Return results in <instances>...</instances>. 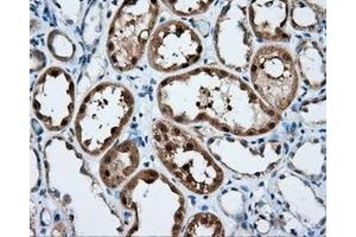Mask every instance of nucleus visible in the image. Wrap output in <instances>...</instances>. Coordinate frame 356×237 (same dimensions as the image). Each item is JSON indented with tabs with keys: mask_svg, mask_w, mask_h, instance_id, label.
<instances>
[{
	"mask_svg": "<svg viewBox=\"0 0 356 237\" xmlns=\"http://www.w3.org/2000/svg\"><path fill=\"white\" fill-rule=\"evenodd\" d=\"M157 99L170 121L209 122L239 137L265 134L282 119L241 79L220 69L199 68L168 77L158 87Z\"/></svg>",
	"mask_w": 356,
	"mask_h": 237,
	"instance_id": "1",
	"label": "nucleus"
},
{
	"mask_svg": "<svg viewBox=\"0 0 356 237\" xmlns=\"http://www.w3.org/2000/svg\"><path fill=\"white\" fill-rule=\"evenodd\" d=\"M152 142L166 170L186 189L197 195H211L222 184V169L194 138L172 121L154 122Z\"/></svg>",
	"mask_w": 356,
	"mask_h": 237,
	"instance_id": "2",
	"label": "nucleus"
},
{
	"mask_svg": "<svg viewBox=\"0 0 356 237\" xmlns=\"http://www.w3.org/2000/svg\"><path fill=\"white\" fill-rule=\"evenodd\" d=\"M134 111L130 90L112 82L97 85L85 97L75 120L77 141L90 156L110 149Z\"/></svg>",
	"mask_w": 356,
	"mask_h": 237,
	"instance_id": "3",
	"label": "nucleus"
},
{
	"mask_svg": "<svg viewBox=\"0 0 356 237\" xmlns=\"http://www.w3.org/2000/svg\"><path fill=\"white\" fill-rule=\"evenodd\" d=\"M156 0L126 1L111 24L107 55L118 72H129L140 60L159 15Z\"/></svg>",
	"mask_w": 356,
	"mask_h": 237,
	"instance_id": "4",
	"label": "nucleus"
},
{
	"mask_svg": "<svg viewBox=\"0 0 356 237\" xmlns=\"http://www.w3.org/2000/svg\"><path fill=\"white\" fill-rule=\"evenodd\" d=\"M251 80L255 94L277 113L290 107L300 85L293 57L280 45H266L257 51Z\"/></svg>",
	"mask_w": 356,
	"mask_h": 237,
	"instance_id": "5",
	"label": "nucleus"
},
{
	"mask_svg": "<svg viewBox=\"0 0 356 237\" xmlns=\"http://www.w3.org/2000/svg\"><path fill=\"white\" fill-rule=\"evenodd\" d=\"M202 43L197 33L179 20L163 23L151 37L147 60L161 73H174L199 62Z\"/></svg>",
	"mask_w": 356,
	"mask_h": 237,
	"instance_id": "6",
	"label": "nucleus"
},
{
	"mask_svg": "<svg viewBox=\"0 0 356 237\" xmlns=\"http://www.w3.org/2000/svg\"><path fill=\"white\" fill-rule=\"evenodd\" d=\"M33 112L45 129L58 132L69 125L75 108V87L72 77L57 67L48 69L35 85Z\"/></svg>",
	"mask_w": 356,
	"mask_h": 237,
	"instance_id": "7",
	"label": "nucleus"
},
{
	"mask_svg": "<svg viewBox=\"0 0 356 237\" xmlns=\"http://www.w3.org/2000/svg\"><path fill=\"white\" fill-rule=\"evenodd\" d=\"M246 8L234 1L225 6L215 28V48L228 68L243 72L253 55V37Z\"/></svg>",
	"mask_w": 356,
	"mask_h": 237,
	"instance_id": "8",
	"label": "nucleus"
},
{
	"mask_svg": "<svg viewBox=\"0 0 356 237\" xmlns=\"http://www.w3.org/2000/svg\"><path fill=\"white\" fill-rule=\"evenodd\" d=\"M289 18L288 1L257 0L248 8V19L255 36L268 42H289L286 31Z\"/></svg>",
	"mask_w": 356,
	"mask_h": 237,
	"instance_id": "9",
	"label": "nucleus"
},
{
	"mask_svg": "<svg viewBox=\"0 0 356 237\" xmlns=\"http://www.w3.org/2000/svg\"><path fill=\"white\" fill-rule=\"evenodd\" d=\"M140 163V153L134 141L126 140L106 153L100 163V177L106 186L118 188L134 174Z\"/></svg>",
	"mask_w": 356,
	"mask_h": 237,
	"instance_id": "10",
	"label": "nucleus"
},
{
	"mask_svg": "<svg viewBox=\"0 0 356 237\" xmlns=\"http://www.w3.org/2000/svg\"><path fill=\"white\" fill-rule=\"evenodd\" d=\"M298 65L304 80L312 88H320L325 83V63L318 47L307 43L298 53Z\"/></svg>",
	"mask_w": 356,
	"mask_h": 237,
	"instance_id": "11",
	"label": "nucleus"
},
{
	"mask_svg": "<svg viewBox=\"0 0 356 237\" xmlns=\"http://www.w3.org/2000/svg\"><path fill=\"white\" fill-rule=\"evenodd\" d=\"M289 4L292 26L297 30L314 33L323 24L325 13L318 5L309 1H292Z\"/></svg>",
	"mask_w": 356,
	"mask_h": 237,
	"instance_id": "12",
	"label": "nucleus"
},
{
	"mask_svg": "<svg viewBox=\"0 0 356 237\" xmlns=\"http://www.w3.org/2000/svg\"><path fill=\"white\" fill-rule=\"evenodd\" d=\"M184 235L193 237H221L225 236V229L222 223L215 215L202 213L191 218Z\"/></svg>",
	"mask_w": 356,
	"mask_h": 237,
	"instance_id": "13",
	"label": "nucleus"
},
{
	"mask_svg": "<svg viewBox=\"0 0 356 237\" xmlns=\"http://www.w3.org/2000/svg\"><path fill=\"white\" fill-rule=\"evenodd\" d=\"M213 1H201V0H174L163 1L172 13L178 16H197L206 13Z\"/></svg>",
	"mask_w": 356,
	"mask_h": 237,
	"instance_id": "14",
	"label": "nucleus"
},
{
	"mask_svg": "<svg viewBox=\"0 0 356 237\" xmlns=\"http://www.w3.org/2000/svg\"><path fill=\"white\" fill-rule=\"evenodd\" d=\"M48 45L54 56L60 60H69L74 56L75 49L73 42L65 33H51L49 37Z\"/></svg>",
	"mask_w": 356,
	"mask_h": 237,
	"instance_id": "15",
	"label": "nucleus"
}]
</instances>
